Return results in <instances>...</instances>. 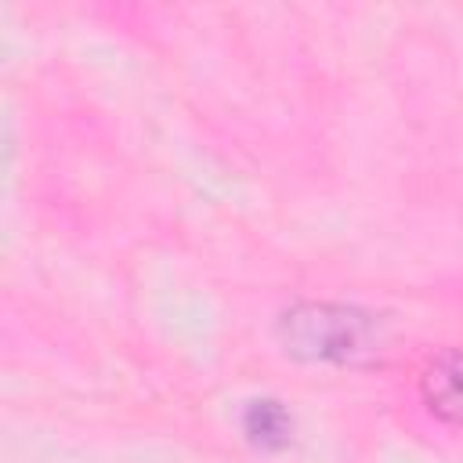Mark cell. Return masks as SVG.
Here are the masks:
<instances>
[{"instance_id":"3","label":"cell","mask_w":463,"mask_h":463,"mask_svg":"<svg viewBox=\"0 0 463 463\" xmlns=\"http://www.w3.org/2000/svg\"><path fill=\"white\" fill-rule=\"evenodd\" d=\"M246 434L257 441V445H282L286 434H289V420L286 412L275 405V402H253L250 412H246Z\"/></svg>"},{"instance_id":"1","label":"cell","mask_w":463,"mask_h":463,"mask_svg":"<svg viewBox=\"0 0 463 463\" xmlns=\"http://www.w3.org/2000/svg\"><path fill=\"white\" fill-rule=\"evenodd\" d=\"M293 344L307 354L347 358L354 347H362V318L329 307H315L311 318L293 315Z\"/></svg>"},{"instance_id":"2","label":"cell","mask_w":463,"mask_h":463,"mask_svg":"<svg viewBox=\"0 0 463 463\" xmlns=\"http://www.w3.org/2000/svg\"><path fill=\"white\" fill-rule=\"evenodd\" d=\"M423 398L441 420L463 427V351H445L427 365Z\"/></svg>"}]
</instances>
